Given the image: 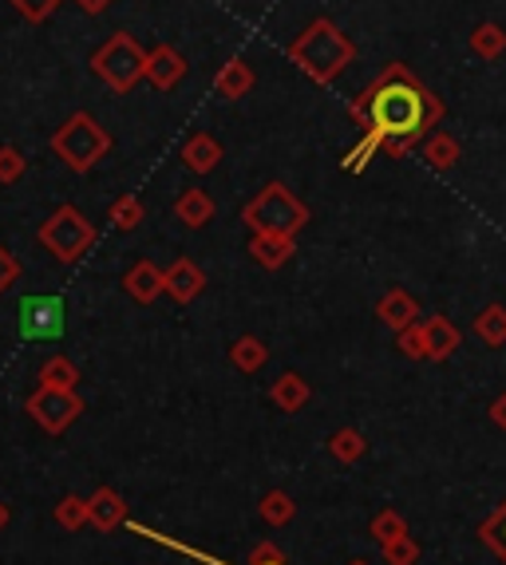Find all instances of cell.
<instances>
[{"mask_svg": "<svg viewBox=\"0 0 506 565\" xmlns=\"http://www.w3.org/2000/svg\"><path fill=\"white\" fill-rule=\"evenodd\" d=\"M396 534H407V522H404V515H400L396 506H384V510L368 522V538L387 542V538H396Z\"/></svg>", "mask_w": 506, "mask_h": 565, "instance_id": "cell-31", "label": "cell"}, {"mask_svg": "<svg viewBox=\"0 0 506 565\" xmlns=\"http://www.w3.org/2000/svg\"><path fill=\"white\" fill-rule=\"evenodd\" d=\"M348 565H372V562H364V557H352V562H348Z\"/></svg>", "mask_w": 506, "mask_h": 565, "instance_id": "cell-40", "label": "cell"}, {"mask_svg": "<svg viewBox=\"0 0 506 565\" xmlns=\"http://www.w3.org/2000/svg\"><path fill=\"white\" fill-rule=\"evenodd\" d=\"M352 60H357L352 41L333 21H325V16L308 24L297 41L289 44V64L305 71L308 80L321 83V88H328Z\"/></svg>", "mask_w": 506, "mask_h": 565, "instance_id": "cell-2", "label": "cell"}, {"mask_svg": "<svg viewBox=\"0 0 506 565\" xmlns=\"http://www.w3.org/2000/svg\"><path fill=\"white\" fill-rule=\"evenodd\" d=\"M24 170H29V162H24L21 150L0 147V187H16L24 179Z\"/></svg>", "mask_w": 506, "mask_h": 565, "instance_id": "cell-32", "label": "cell"}, {"mask_svg": "<svg viewBox=\"0 0 506 565\" xmlns=\"http://www.w3.org/2000/svg\"><path fill=\"white\" fill-rule=\"evenodd\" d=\"M9 526V506H4V498H0V530Z\"/></svg>", "mask_w": 506, "mask_h": 565, "instance_id": "cell-39", "label": "cell"}, {"mask_svg": "<svg viewBox=\"0 0 506 565\" xmlns=\"http://www.w3.org/2000/svg\"><path fill=\"white\" fill-rule=\"evenodd\" d=\"M254 83H258L254 68H249L241 56H234V60L222 64L218 76H214V95H222V100H246L249 91H254Z\"/></svg>", "mask_w": 506, "mask_h": 565, "instance_id": "cell-17", "label": "cell"}, {"mask_svg": "<svg viewBox=\"0 0 506 565\" xmlns=\"http://www.w3.org/2000/svg\"><path fill=\"white\" fill-rule=\"evenodd\" d=\"M348 115H352V123H357L364 135H360L357 147L348 150L340 167H345L348 174H360V170L372 162L376 150H387L392 159H404L416 143H424L427 127H439V123H443V100H439L436 91L427 88L407 64L392 60L384 64V71H380L376 80L352 100Z\"/></svg>", "mask_w": 506, "mask_h": 565, "instance_id": "cell-1", "label": "cell"}, {"mask_svg": "<svg viewBox=\"0 0 506 565\" xmlns=\"http://www.w3.org/2000/svg\"><path fill=\"white\" fill-rule=\"evenodd\" d=\"M424 159L431 170H451V167H459V159H463V147H459L456 135L431 131V135L424 139Z\"/></svg>", "mask_w": 506, "mask_h": 565, "instance_id": "cell-21", "label": "cell"}, {"mask_svg": "<svg viewBox=\"0 0 506 565\" xmlns=\"http://www.w3.org/2000/svg\"><path fill=\"white\" fill-rule=\"evenodd\" d=\"M241 222L249 226V234H285V238H297L301 229L308 226V206L285 182H266L246 202Z\"/></svg>", "mask_w": 506, "mask_h": 565, "instance_id": "cell-3", "label": "cell"}, {"mask_svg": "<svg viewBox=\"0 0 506 565\" xmlns=\"http://www.w3.org/2000/svg\"><path fill=\"white\" fill-rule=\"evenodd\" d=\"M313 399V387H308L305 376H297V372H281L278 380H273V387H269V404L278 407V411H301V407Z\"/></svg>", "mask_w": 506, "mask_h": 565, "instance_id": "cell-19", "label": "cell"}, {"mask_svg": "<svg viewBox=\"0 0 506 565\" xmlns=\"http://www.w3.org/2000/svg\"><path fill=\"white\" fill-rule=\"evenodd\" d=\"M21 273H24V265L16 261V253H9V249L0 246V293H9V289L21 281Z\"/></svg>", "mask_w": 506, "mask_h": 565, "instance_id": "cell-35", "label": "cell"}, {"mask_svg": "<svg viewBox=\"0 0 506 565\" xmlns=\"http://www.w3.org/2000/svg\"><path fill=\"white\" fill-rule=\"evenodd\" d=\"M214 214H218V206H214V199H210L206 190H199V187L182 190L179 199H175V218H179L187 229L210 226V222H214Z\"/></svg>", "mask_w": 506, "mask_h": 565, "instance_id": "cell-18", "label": "cell"}, {"mask_svg": "<svg viewBox=\"0 0 506 565\" xmlns=\"http://www.w3.org/2000/svg\"><path fill=\"white\" fill-rule=\"evenodd\" d=\"M396 348L404 352L407 360H427V348H424V325H407L396 332Z\"/></svg>", "mask_w": 506, "mask_h": 565, "instance_id": "cell-33", "label": "cell"}, {"mask_svg": "<svg viewBox=\"0 0 506 565\" xmlns=\"http://www.w3.org/2000/svg\"><path fill=\"white\" fill-rule=\"evenodd\" d=\"M41 387H60V392H76L80 387V368L71 357H52L48 364L41 368Z\"/></svg>", "mask_w": 506, "mask_h": 565, "instance_id": "cell-24", "label": "cell"}, {"mask_svg": "<svg viewBox=\"0 0 506 565\" xmlns=\"http://www.w3.org/2000/svg\"><path fill=\"white\" fill-rule=\"evenodd\" d=\"M21 337L24 340H60L64 325H68V308H64V297L56 293H32V297L21 301Z\"/></svg>", "mask_w": 506, "mask_h": 565, "instance_id": "cell-8", "label": "cell"}, {"mask_svg": "<svg viewBox=\"0 0 506 565\" xmlns=\"http://www.w3.org/2000/svg\"><path fill=\"white\" fill-rule=\"evenodd\" d=\"M179 159L190 174H210V170H218L222 162V143L214 139V135H206V131H199V135H190V139L182 143Z\"/></svg>", "mask_w": 506, "mask_h": 565, "instance_id": "cell-16", "label": "cell"}, {"mask_svg": "<svg viewBox=\"0 0 506 565\" xmlns=\"http://www.w3.org/2000/svg\"><path fill=\"white\" fill-rule=\"evenodd\" d=\"M9 4H12L16 12H21V16H24L29 24H44V21L52 16V12L60 9L64 0H9Z\"/></svg>", "mask_w": 506, "mask_h": 565, "instance_id": "cell-34", "label": "cell"}, {"mask_svg": "<svg viewBox=\"0 0 506 565\" xmlns=\"http://www.w3.org/2000/svg\"><path fill=\"white\" fill-rule=\"evenodd\" d=\"M206 289V273L199 269V261L179 258L175 265L162 269V293H167L175 305H190Z\"/></svg>", "mask_w": 506, "mask_h": 565, "instance_id": "cell-10", "label": "cell"}, {"mask_svg": "<svg viewBox=\"0 0 506 565\" xmlns=\"http://www.w3.org/2000/svg\"><path fill=\"white\" fill-rule=\"evenodd\" d=\"M261 565H289V562H285V557H281V562H261Z\"/></svg>", "mask_w": 506, "mask_h": 565, "instance_id": "cell-41", "label": "cell"}, {"mask_svg": "<svg viewBox=\"0 0 506 565\" xmlns=\"http://www.w3.org/2000/svg\"><path fill=\"white\" fill-rule=\"evenodd\" d=\"M91 71H95V80L108 83L115 95H127V91L143 80V71H147V52L135 44L131 32H115V36L91 56Z\"/></svg>", "mask_w": 506, "mask_h": 565, "instance_id": "cell-6", "label": "cell"}, {"mask_svg": "<svg viewBox=\"0 0 506 565\" xmlns=\"http://www.w3.org/2000/svg\"><path fill=\"white\" fill-rule=\"evenodd\" d=\"M52 150H56V159L64 162L68 170L76 174H88L103 162V155L111 150V135L95 115L88 111H76L64 120V127L52 135Z\"/></svg>", "mask_w": 506, "mask_h": 565, "instance_id": "cell-4", "label": "cell"}, {"mask_svg": "<svg viewBox=\"0 0 506 565\" xmlns=\"http://www.w3.org/2000/svg\"><path fill=\"white\" fill-rule=\"evenodd\" d=\"M491 423H495L498 431H506V392L491 404Z\"/></svg>", "mask_w": 506, "mask_h": 565, "instance_id": "cell-37", "label": "cell"}, {"mask_svg": "<svg viewBox=\"0 0 506 565\" xmlns=\"http://www.w3.org/2000/svg\"><path fill=\"white\" fill-rule=\"evenodd\" d=\"M258 515L266 518L269 526H289L297 518V502H293L289 490H269V495L258 502Z\"/></svg>", "mask_w": 506, "mask_h": 565, "instance_id": "cell-28", "label": "cell"}, {"mask_svg": "<svg viewBox=\"0 0 506 565\" xmlns=\"http://www.w3.org/2000/svg\"><path fill=\"white\" fill-rule=\"evenodd\" d=\"M266 360H269V348H266V340H258V337H238L229 344V364L238 368V372H246V376L261 372Z\"/></svg>", "mask_w": 506, "mask_h": 565, "instance_id": "cell-22", "label": "cell"}, {"mask_svg": "<svg viewBox=\"0 0 506 565\" xmlns=\"http://www.w3.org/2000/svg\"><path fill=\"white\" fill-rule=\"evenodd\" d=\"M52 518H56V526H60V530H68V534H80L83 526H88V498L64 495L60 502L52 506Z\"/></svg>", "mask_w": 506, "mask_h": 565, "instance_id": "cell-26", "label": "cell"}, {"mask_svg": "<svg viewBox=\"0 0 506 565\" xmlns=\"http://www.w3.org/2000/svg\"><path fill=\"white\" fill-rule=\"evenodd\" d=\"M325 451L337 459V463L352 466L368 455V439H364V431H357V427H340V431H333V436L325 439Z\"/></svg>", "mask_w": 506, "mask_h": 565, "instance_id": "cell-20", "label": "cell"}, {"mask_svg": "<svg viewBox=\"0 0 506 565\" xmlns=\"http://www.w3.org/2000/svg\"><path fill=\"white\" fill-rule=\"evenodd\" d=\"M80 4V12H88V16H100V12L111 9V0H76Z\"/></svg>", "mask_w": 506, "mask_h": 565, "instance_id": "cell-38", "label": "cell"}, {"mask_svg": "<svg viewBox=\"0 0 506 565\" xmlns=\"http://www.w3.org/2000/svg\"><path fill=\"white\" fill-rule=\"evenodd\" d=\"M123 293H127L135 305H155V301L162 297V269L155 265V261H135V265L123 273Z\"/></svg>", "mask_w": 506, "mask_h": 565, "instance_id": "cell-13", "label": "cell"}, {"mask_svg": "<svg viewBox=\"0 0 506 565\" xmlns=\"http://www.w3.org/2000/svg\"><path fill=\"white\" fill-rule=\"evenodd\" d=\"M246 253L258 261L261 269L278 273V269H285L289 261H293V253H297V241L285 238V234H249Z\"/></svg>", "mask_w": 506, "mask_h": 565, "instance_id": "cell-12", "label": "cell"}, {"mask_svg": "<svg viewBox=\"0 0 506 565\" xmlns=\"http://www.w3.org/2000/svg\"><path fill=\"white\" fill-rule=\"evenodd\" d=\"M88 526H95L100 534L127 526V498L111 486H95V495L88 498Z\"/></svg>", "mask_w": 506, "mask_h": 565, "instance_id": "cell-11", "label": "cell"}, {"mask_svg": "<svg viewBox=\"0 0 506 565\" xmlns=\"http://www.w3.org/2000/svg\"><path fill=\"white\" fill-rule=\"evenodd\" d=\"M281 550L273 542H261V545H254V550H249V562L246 565H261V562H281Z\"/></svg>", "mask_w": 506, "mask_h": 565, "instance_id": "cell-36", "label": "cell"}, {"mask_svg": "<svg viewBox=\"0 0 506 565\" xmlns=\"http://www.w3.org/2000/svg\"><path fill=\"white\" fill-rule=\"evenodd\" d=\"M471 52H475L479 60H498L506 52V32L498 29V24H479L475 32H471Z\"/></svg>", "mask_w": 506, "mask_h": 565, "instance_id": "cell-29", "label": "cell"}, {"mask_svg": "<svg viewBox=\"0 0 506 565\" xmlns=\"http://www.w3.org/2000/svg\"><path fill=\"white\" fill-rule=\"evenodd\" d=\"M479 542H483L486 550H495V554L506 562V498L491 510V518L479 522Z\"/></svg>", "mask_w": 506, "mask_h": 565, "instance_id": "cell-27", "label": "cell"}, {"mask_svg": "<svg viewBox=\"0 0 506 565\" xmlns=\"http://www.w3.org/2000/svg\"><path fill=\"white\" fill-rule=\"evenodd\" d=\"M95 238H100V234H95V226L88 222V214H83L80 206H71V202L52 210L48 218L41 222V229H36V241H41L60 265H76L83 253H91Z\"/></svg>", "mask_w": 506, "mask_h": 565, "instance_id": "cell-5", "label": "cell"}, {"mask_svg": "<svg viewBox=\"0 0 506 565\" xmlns=\"http://www.w3.org/2000/svg\"><path fill=\"white\" fill-rule=\"evenodd\" d=\"M24 411L32 416V423L48 431V436H64L76 419L83 416V399L80 392H60V387H36L24 399Z\"/></svg>", "mask_w": 506, "mask_h": 565, "instance_id": "cell-7", "label": "cell"}, {"mask_svg": "<svg viewBox=\"0 0 506 565\" xmlns=\"http://www.w3.org/2000/svg\"><path fill=\"white\" fill-rule=\"evenodd\" d=\"M380 557L384 565H416L419 562V542L412 534H396L380 542Z\"/></svg>", "mask_w": 506, "mask_h": 565, "instance_id": "cell-30", "label": "cell"}, {"mask_svg": "<svg viewBox=\"0 0 506 565\" xmlns=\"http://www.w3.org/2000/svg\"><path fill=\"white\" fill-rule=\"evenodd\" d=\"M143 218H147V206H143L139 194H120V199L108 206V222L120 234H131V229H139Z\"/></svg>", "mask_w": 506, "mask_h": 565, "instance_id": "cell-23", "label": "cell"}, {"mask_svg": "<svg viewBox=\"0 0 506 565\" xmlns=\"http://www.w3.org/2000/svg\"><path fill=\"white\" fill-rule=\"evenodd\" d=\"M376 320L384 328H392V332H400V328L419 320V301L407 289H387L384 297L376 301Z\"/></svg>", "mask_w": 506, "mask_h": 565, "instance_id": "cell-15", "label": "cell"}, {"mask_svg": "<svg viewBox=\"0 0 506 565\" xmlns=\"http://www.w3.org/2000/svg\"><path fill=\"white\" fill-rule=\"evenodd\" d=\"M475 337L486 348H503L506 344V305H486L475 317Z\"/></svg>", "mask_w": 506, "mask_h": 565, "instance_id": "cell-25", "label": "cell"}, {"mask_svg": "<svg viewBox=\"0 0 506 565\" xmlns=\"http://www.w3.org/2000/svg\"><path fill=\"white\" fill-rule=\"evenodd\" d=\"M187 56L179 48H170V44H159V48L147 52V71H143V80H150L159 91H175L182 80H187Z\"/></svg>", "mask_w": 506, "mask_h": 565, "instance_id": "cell-9", "label": "cell"}, {"mask_svg": "<svg viewBox=\"0 0 506 565\" xmlns=\"http://www.w3.org/2000/svg\"><path fill=\"white\" fill-rule=\"evenodd\" d=\"M424 325V348H427V360H436V364H443V360H451L459 352V344H463V332H459L456 325L447 317H427L419 320Z\"/></svg>", "mask_w": 506, "mask_h": 565, "instance_id": "cell-14", "label": "cell"}]
</instances>
